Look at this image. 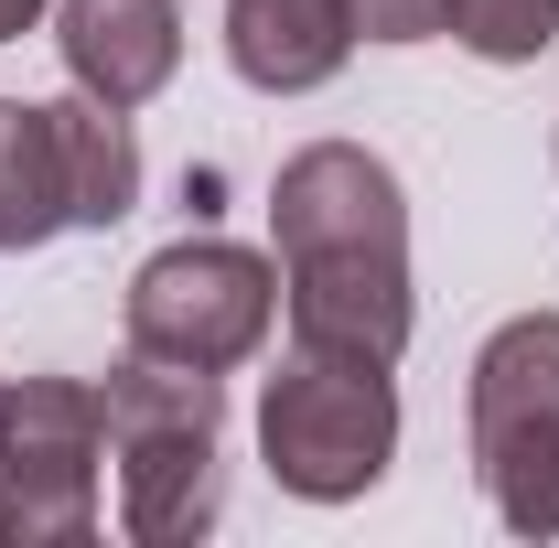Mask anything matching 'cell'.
Segmentation results:
<instances>
[{
	"label": "cell",
	"instance_id": "6da1fadb",
	"mask_svg": "<svg viewBox=\"0 0 559 548\" xmlns=\"http://www.w3.org/2000/svg\"><path fill=\"white\" fill-rule=\"evenodd\" d=\"M270 237H280V312L290 344L399 366L419 334L409 301V194L366 140H312L270 183Z\"/></svg>",
	"mask_w": 559,
	"mask_h": 548
},
{
	"label": "cell",
	"instance_id": "7a4b0ae2",
	"mask_svg": "<svg viewBox=\"0 0 559 548\" xmlns=\"http://www.w3.org/2000/svg\"><path fill=\"white\" fill-rule=\"evenodd\" d=\"M108 409V463H119V527L140 548H194L226 516V398L205 366L130 355L97 388Z\"/></svg>",
	"mask_w": 559,
	"mask_h": 548
},
{
	"label": "cell",
	"instance_id": "3957f363",
	"mask_svg": "<svg viewBox=\"0 0 559 548\" xmlns=\"http://www.w3.org/2000/svg\"><path fill=\"white\" fill-rule=\"evenodd\" d=\"M259 452H270L280 495L355 505L366 484L399 463V388H388V366L290 344V366L259 388Z\"/></svg>",
	"mask_w": 559,
	"mask_h": 548
},
{
	"label": "cell",
	"instance_id": "277c9868",
	"mask_svg": "<svg viewBox=\"0 0 559 548\" xmlns=\"http://www.w3.org/2000/svg\"><path fill=\"white\" fill-rule=\"evenodd\" d=\"M474 484L516 538H559V312L495 323L463 388Z\"/></svg>",
	"mask_w": 559,
	"mask_h": 548
},
{
	"label": "cell",
	"instance_id": "5b68a950",
	"mask_svg": "<svg viewBox=\"0 0 559 548\" xmlns=\"http://www.w3.org/2000/svg\"><path fill=\"white\" fill-rule=\"evenodd\" d=\"M270 323H280V259L237 248V237H173L162 259L130 270V355L237 377L270 344Z\"/></svg>",
	"mask_w": 559,
	"mask_h": 548
},
{
	"label": "cell",
	"instance_id": "8992f818",
	"mask_svg": "<svg viewBox=\"0 0 559 548\" xmlns=\"http://www.w3.org/2000/svg\"><path fill=\"white\" fill-rule=\"evenodd\" d=\"M108 409L86 377H22L0 409V548H86L97 538Z\"/></svg>",
	"mask_w": 559,
	"mask_h": 548
},
{
	"label": "cell",
	"instance_id": "52a82bcc",
	"mask_svg": "<svg viewBox=\"0 0 559 548\" xmlns=\"http://www.w3.org/2000/svg\"><path fill=\"white\" fill-rule=\"evenodd\" d=\"M55 55L86 97L151 108L183 75V11L173 0H55Z\"/></svg>",
	"mask_w": 559,
	"mask_h": 548
},
{
	"label": "cell",
	"instance_id": "ba28073f",
	"mask_svg": "<svg viewBox=\"0 0 559 548\" xmlns=\"http://www.w3.org/2000/svg\"><path fill=\"white\" fill-rule=\"evenodd\" d=\"M355 33V0H226V65L248 75L259 97H312L334 86Z\"/></svg>",
	"mask_w": 559,
	"mask_h": 548
},
{
	"label": "cell",
	"instance_id": "9c48e42d",
	"mask_svg": "<svg viewBox=\"0 0 559 548\" xmlns=\"http://www.w3.org/2000/svg\"><path fill=\"white\" fill-rule=\"evenodd\" d=\"M75 226L66 194V140H55V97H0V259L44 248Z\"/></svg>",
	"mask_w": 559,
	"mask_h": 548
},
{
	"label": "cell",
	"instance_id": "30bf717a",
	"mask_svg": "<svg viewBox=\"0 0 559 548\" xmlns=\"http://www.w3.org/2000/svg\"><path fill=\"white\" fill-rule=\"evenodd\" d=\"M55 140H66V194H75V226H119L140 205V140H130V108L108 97H55Z\"/></svg>",
	"mask_w": 559,
	"mask_h": 548
},
{
	"label": "cell",
	"instance_id": "8fae6325",
	"mask_svg": "<svg viewBox=\"0 0 559 548\" xmlns=\"http://www.w3.org/2000/svg\"><path fill=\"white\" fill-rule=\"evenodd\" d=\"M441 33H452L463 55H485V65H538L559 44V0H452Z\"/></svg>",
	"mask_w": 559,
	"mask_h": 548
},
{
	"label": "cell",
	"instance_id": "7c38bea8",
	"mask_svg": "<svg viewBox=\"0 0 559 548\" xmlns=\"http://www.w3.org/2000/svg\"><path fill=\"white\" fill-rule=\"evenodd\" d=\"M452 0H355V33L366 44H430Z\"/></svg>",
	"mask_w": 559,
	"mask_h": 548
},
{
	"label": "cell",
	"instance_id": "4fadbf2b",
	"mask_svg": "<svg viewBox=\"0 0 559 548\" xmlns=\"http://www.w3.org/2000/svg\"><path fill=\"white\" fill-rule=\"evenodd\" d=\"M44 11H55V0H0V44H22V33H33Z\"/></svg>",
	"mask_w": 559,
	"mask_h": 548
},
{
	"label": "cell",
	"instance_id": "5bb4252c",
	"mask_svg": "<svg viewBox=\"0 0 559 548\" xmlns=\"http://www.w3.org/2000/svg\"><path fill=\"white\" fill-rule=\"evenodd\" d=\"M0 409H11V377H0Z\"/></svg>",
	"mask_w": 559,
	"mask_h": 548
}]
</instances>
